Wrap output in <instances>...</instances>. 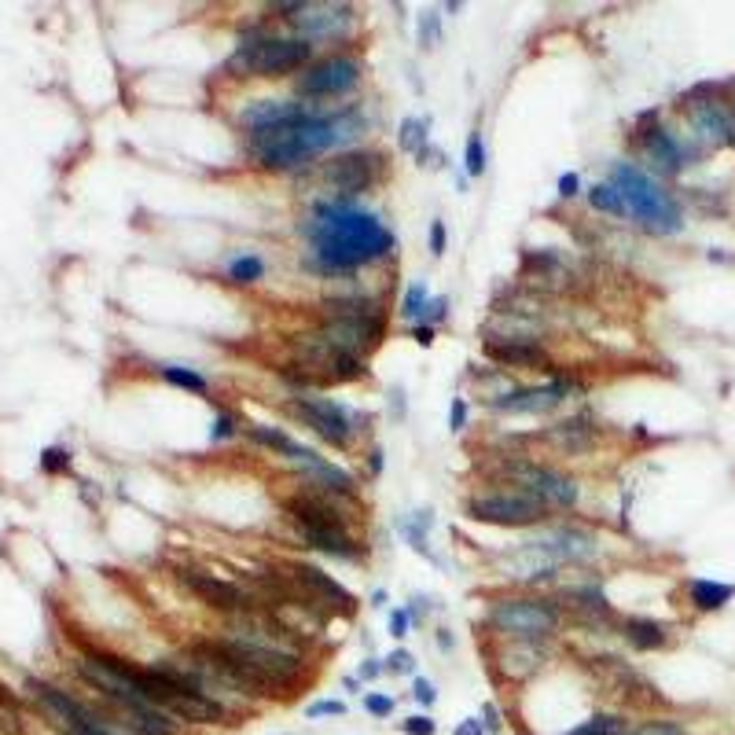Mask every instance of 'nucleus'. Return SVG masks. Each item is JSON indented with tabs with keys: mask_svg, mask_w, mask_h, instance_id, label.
<instances>
[{
	"mask_svg": "<svg viewBox=\"0 0 735 735\" xmlns=\"http://www.w3.org/2000/svg\"><path fill=\"white\" fill-rule=\"evenodd\" d=\"M364 125H368V118L357 107H339V111L324 114V111H313L306 103L287 122L250 129L247 147H250V159L258 162L261 170L291 173L309 166L324 151H335V147L357 140L364 133Z\"/></svg>",
	"mask_w": 735,
	"mask_h": 735,
	"instance_id": "obj_2",
	"label": "nucleus"
},
{
	"mask_svg": "<svg viewBox=\"0 0 735 735\" xmlns=\"http://www.w3.org/2000/svg\"><path fill=\"white\" fill-rule=\"evenodd\" d=\"M691 125L695 133L706 140V144L721 147V144H735V114L724 107L721 100H695L688 103Z\"/></svg>",
	"mask_w": 735,
	"mask_h": 735,
	"instance_id": "obj_17",
	"label": "nucleus"
},
{
	"mask_svg": "<svg viewBox=\"0 0 735 735\" xmlns=\"http://www.w3.org/2000/svg\"><path fill=\"white\" fill-rule=\"evenodd\" d=\"M449 317V298H430V306H427V317H423V324H441V320Z\"/></svg>",
	"mask_w": 735,
	"mask_h": 735,
	"instance_id": "obj_44",
	"label": "nucleus"
},
{
	"mask_svg": "<svg viewBox=\"0 0 735 735\" xmlns=\"http://www.w3.org/2000/svg\"><path fill=\"white\" fill-rule=\"evenodd\" d=\"M482 717H486V732H500V728H504V721H500V710H497V702H486V706H482Z\"/></svg>",
	"mask_w": 735,
	"mask_h": 735,
	"instance_id": "obj_49",
	"label": "nucleus"
},
{
	"mask_svg": "<svg viewBox=\"0 0 735 735\" xmlns=\"http://www.w3.org/2000/svg\"><path fill=\"white\" fill-rule=\"evenodd\" d=\"M41 467H45V471H63V467H70V453L67 449H45Z\"/></svg>",
	"mask_w": 735,
	"mask_h": 735,
	"instance_id": "obj_43",
	"label": "nucleus"
},
{
	"mask_svg": "<svg viewBox=\"0 0 735 735\" xmlns=\"http://www.w3.org/2000/svg\"><path fill=\"white\" fill-rule=\"evenodd\" d=\"M298 232L309 239V265L324 276H350L394 254V232L375 214L342 199L313 203Z\"/></svg>",
	"mask_w": 735,
	"mask_h": 735,
	"instance_id": "obj_1",
	"label": "nucleus"
},
{
	"mask_svg": "<svg viewBox=\"0 0 735 735\" xmlns=\"http://www.w3.org/2000/svg\"><path fill=\"white\" fill-rule=\"evenodd\" d=\"M453 735H486V724L478 721V717H467V721L456 724V732Z\"/></svg>",
	"mask_w": 735,
	"mask_h": 735,
	"instance_id": "obj_51",
	"label": "nucleus"
},
{
	"mask_svg": "<svg viewBox=\"0 0 735 735\" xmlns=\"http://www.w3.org/2000/svg\"><path fill=\"white\" fill-rule=\"evenodd\" d=\"M566 596L581 603L585 611L603 614V618H611V603H607V596H603L600 588H592V585H588V588H574V592H566Z\"/></svg>",
	"mask_w": 735,
	"mask_h": 735,
	"instance_id": "obj_34",
	"label": "nucleus"
},
{
	"mask_svg": "<svg viewBox=\"0 0 735 735\" xmlns=\"http://www.w3.org/2000/svg\"><path fill=\"white\" fill-rule=\"evenodd\" d=\"M467 416H471V412H467V401H464V397H453V405H449V427L464 430Z\"/></svg>",
	"mask_w": 735,
	"mask_h": 735,
	"instance_id": "obj_45",
	"label": "nucleus"
},
{
	"mask_svg": "<svg viewBox=\"0 0 735 735\" xmlns=\"http://www.w3.org/2000/svg\"><path fill=\"white\" fill-rule=\"evenodd\" d=\"M622 636H625V644L636 647V651H658V647L669 644L666 625L655 622V618H625Z\"/></svg>",
	"mask_w": 735,
	"mask_h": 735,
	"instance_id": "obj_25",
	"label": "nucleus"
},
{
	"mask_svg": "<svg viewBox=\"0 0 735 735\" xmlns=\"http://www.w3.org/2000/svg\"><path fill=\"white\" fill-rule=\"evenodd\" d=\"M430 522H434V519H430V511H416V519H412V522H401V530H405L408 544H412L416 552H423V555H430V544H427ZM430 559H434V555H430Z\"/></svg>",
	"mask_w": 735,
	"mask_h": 735,
	"instance_id": "obj_32",
	"label": "nucleus"
},
{
	"mask_svg": "<svg viewBox=\"0 0 735 735\" xmlns=\"http://www.w3.org/2000/svg\"><path fill=\"white\" fill-rule=\"evenodd\" d=\"M563 611L544 596H511L489 603V629L508 636L511 644H544L559 629Z\"/></svg>",
	"mask_w": 735,
	"mask_h": 735,
	"instance_id": "obj_5",
	"label": "nucleus"
},
{
	"mask_svg": "<svg viewBox=\"0 0 735 735\" xmlns=\"http://www.w3.org/2000/svg\"><path fill=\"white\" fill-rule=\"evenodd\" d=\"M577 192H581V177H577V173H563V177H559V195H563V199H574Z\"/></svg>",
	"mask_w": 735,
	"mask_h": 735,
	"instance_id": "obj_48",
	"label": "nucleus"
},
{
	"mask_svg": "<svg viewBox=\"0 0 735 735\" xmlns=\"http://www.w3.org/2000/svg\"><path fill=\"white\" fill-rule=\"evenodd\" d=\"M298 533L309 548H317L335 559H361V544L353 541L346 526H331V522H298Z\"/></svg>",
	"mask_w": 735,
	"mask_h": 735,
	"instance_id": "obj_20",
	"label": "nucleus"
},
{
	"mask_svg": "<svg viewBox=\"0 0 735 735\" xmlns=\"http://www.w3.org/2000/svg\"><path fill=\"white\" fill-rule=\"evenodd\" d=\"M181 581L192 588L206 607H214V611L228 614V618L254 611V600L239 585H232V581H221V577L203 574V570H181Z\"/></svg>",
	"mask_w": 735,
	"mask_h": 735,
	"instance_id": "obj_15",
	"label": "nucleus"
},
{
	"mask_svg": "<svg viewBox=\"0 0 735 735\" xmlns=\"http://www.w3.org/2000/svg\"><path fill=\"white\" fill-rule=\"evenodd\" d=\"M342 713H346V702L342 699H317L306 706L309 721H317V717H342Z\"/></svg>",
	"mask_w": 735,
	"mask_h": 735,
	"instance_id": "obj_36",
	"label": "nucleus"
},
{
	"mask_svg": "<svg viewBox=\"0 0 735 735\" xmlns=\"http://www.w3.org/2000/svg\"><path fill=\"white\" fill-rule=\"evenodd\" d=\"M588 206H592V210H600V214H611V217H629L625 199L618 195V188H614L611 181L592 184V188H588Z\"/></svg>",
	"mask_w": 735,
	"mask_h": 735,
	"instance_id": "obj_26",
	"label": "nucleus"
},
{
	"mask_svg": "<svg viewBox=\"0 0 735 735\" xmlns=\"http://www.w3.org/2000/svg\"><path fill=\"white\" fill-rule=\"evenodd\" d=\"M412 695H416V702H423V706H434V702H438V691H434V684H430L427 677H416Z\"/></svg>",
	"mask_w": 735,
	"mask_h": 735,
	"instance_id": "obj_46",
	"label": "nucleus"
},
{
	"mask_svg": "<svg viewBox=\"0 0 735 735\" xmlns=\"http://www.w3.org/2000/svg\"><path fill=\"white\" fill-rule=\"evenodd\" d=\"M364 710L372 713V717H390L397 710V699L394 695H383V691H372V695H364Z\"/></svg>",
	"mask_w": 735,
	"mask_h": 735,
	"instance_id": "obj_37",
	"label": "nucleus"
},
{
	"mask_svg": "<svg viewBox=\"0 0 735 735\" xmlns=\"http://www.w3.org/2000/svg\"><path fill=\"white\" fill-rule=\"evenodd\" d=\"M500 478L515 486V493H526L548 511H570L581 497V489L570 475L555 471V467L533 464V460H504Z\"/></svg>",
	"mask_w": 735,
	"mask_h": 735,
	"instance_id": "obj_7",
	"label": "nucleus"
},
{
	"mask_svg": "<svg viewBox=\"0 0 735 735\" xmlns=\"http://www.w3.org/2000/svg\"><path fill=\"white\" fill-rule=\"evenodd\" d=\"M368 467H372V475L383 471V449H372V453H368Z\"/></svg>",
	"mask_w": 735,
	"mask_h": 735,
	"instance_id": "obj_53",
	"label": "nucleus"
},
{
	"mask_svg": "<svg viewBox=\"0 0 735 735\" xmlns=\"http://www.w3.org/2000/svg\"><path fill=\"white\" fill-rule=\"evenodd\" d=\"M467 519L489 522V526H533L548 519V508L526 493H475L467 500Z\"/></svg>",
	"mask_w": 735,
	"mask_h": 735,
	"instance_id": "obj_10",
	"label": "nucleus"
},
{
	"mask_svg": "<svg viewBox=\"0 0 735 735\" xmlns=\"http://www.w3.org/2000/svg\"><path fill=\"white\" fill-rule=\"evenodd\" d=\"M383 669H390V673H397V677H405V673H412V655H408L405 647H397V651H390V658L383 662Z\"/></svg>",
	"mask_w": 735,
	"mask_h": 735,
	"instance_id": "obj_41",
	"label": "nucleus"
},
{
	"mask_svg": "<svg viewBox=\"0 0 735 735\" xmlns=\"http://www.w3.org/2000/svg\"><path fill=\"white\" fill-rule=\"evenodd\" d=\"M313 63V45L302 37H272L261 26H250L239 37L236 52L228 56L225 70L232 78H283L294 70H306Z\"/></svg>",
	"mask_w": 735,
	"mask_h": 735,
	"instance_id": "obj_3",
	"label": "nucleus"
},
{
	"mask_svg": "<svg viewBox=\"0 0 735 735\" xmlns=\"http://www.w3.org/2000/svg\"><path fill=\"white\" fill-rule=\"evenodd\" d=\"M611 184L625 199L629 217L640 221V228H647L651 236H677L680 228H684L680 203L651 177V173L640 170V166H633V162H614Z\"/></svg>",
	"mask_w": 735,
	"mask_h": 735,
	"instance_id": "obj_4",
	"label": "nucleus"
},
{
	"mask_svg": "<svg viewBox=\"0 0 735 735\" xmlns=\"http://www.w3.org/2000/svg\"><path fill=\"white\" fill-rule=\"evenodd\" d=\"M438 12H427L423 19H419V45L423 48H434L438 45Z\"/></svg>",
	"mask_w": 735,
	"mask_h": 735,
	"instance_id": "obj_40",
	"label": "nucleus"
},
{
	"mask_svg": "<svg viewBox=\"0 0 735 735\" xmlns=\"http://www.w3.org/2000/svg\"><path fill=\"white\" fill-rule=\"evenodd\" d=\"M287 570H291V577L298 581L302 588H309L313 596H320V600L328 603L331 611H342V614H353L357 611V600H353L350 592L335 581L331 574H324L320 566L313 563H287Z\"/></svg>",
	"mask_w": 735,
	"mask_h": 735,
	"instance_id": "obj_18",
	"label": "nucleus"
},
{
	"mask_svg": "<svg viewBox=\"0 0 735 735\" xmlns=\"http://www.w3.org/2000/svg\"><path fill=\"white\" fill-rule=\"evenodd\" d=\"M427 306H430V287L423 280L412 283L405 291V298H401V320H408V324H423V317H427Z\"/></svg>",
	"mask_w": 735,
	"mask_h": 735,
	"instance_id": "obj_29",
	"label": "nucleus"
},
{
	"mask_svg": "<svg viewBox=\"0 0 735 735\" xmlns=\"http://www.w3.org/2000/svg\"><path fill=\"white\" fill-rule=\"evenodd\" d=\"M688 600L695 611L702 614H713L728 607L735 600V585H724V581H710V577H695L688 585Z\"/></svg>",
	"mask_w": 735,
	"mask_h": 735,
	"instance_id": "obj_24",
	"label": "nucleus"
},
{
	"mask_svg": "<svg viewBox=\"0 0 735 735\" xmlns=\"http://www.w3.org/2000/svg\"><path fill=\"white\" fill-rule=\"evenodd\" d=\"M342 688H346V691H357V688H361V680H357V677H346V680H342Z\"/></svg>",
	"mask_w": 735,
	"mask_h": 735,
	"instance_id": "obj_55",
	"label": "nucleus"
},
{
	"mask_svg": "<svg viewBox=\"0 0 735 735\" xmlns=\"http://www.w3.org/2000/svg\"><path fill=\"white\" fill-rule=\"evenodd\" d=\"M239 434V419L228 412V408H217L214 416V427H210V441H228Z\"/></svg>",
	"mask_w": 735,
	"mask_h": 735,
	"instance_id": "obj_35",
	"label": "nucleus"
},
{
	"mask_svg": "<svg viewBox=\"0 0 735 735\" xmlns=\"http://www.w3.org/2000/svg\"><path fill=\"white\" fill-rule=\"evenodd\" d=\"M383 173H386L383 151H375V147H350V151L331 155V162H324L320 181L328 184L331 199L353 203L357 195L372 192L375 184L383 181Z\"/></svg>",
	"mask_w": 735,
	"mask_h": 735,
	"instance_id": "obj_6",
	"label": "nucleus"
},
{
	"mask_svg": "<svg viewBox=\"0 0 735 735\" xmlns=\"http://www.w3.org/2000/svg\"><path fill=\"white\" fill-rule=\"evenodd\" d=\"M544 438L552 441L559 453L581 456L596 445V438H600V423L588 416V412H581V416H570V419H563V423H552V427L544 430Z\"/></svg>",
	"mask_w": 735,
	"mask_h": 735,
	"instance_id": "obj_19",
	"label": "nucleus"
},
{
	"mask_svg": "<svg viewBox=\"0 0 735 735\" xmlns=\"http://www.w3.org/2000/svg\"><path fill=\"white\" fill-rule=\"evenodd\" d=\"M640 147H644L647 162L655 166L658 173H666V177H677L684 166H688V151L680 147V140L666 129H644L640 133Z\"/></svg>",
	"mask_w": 735,
	"mask_h": 735,
	"instance_id": "obj_21",
	"label": "nucleus"
},
{
	"mask_svg": "<svg viewBox=\"0 0 735 735\" xmlns=\"http://www.w3.org/2000/svg\"><path fill=\"white\" fill-rule=\"evenodd\" d=\"M361 85V63L353 56H328L309 63L298 78H294V92L302 100H331V96H346Z\"/></svg>",
	"mask_w": 735,
	"mask_h": 735,
	"instance_id": "obj_9",
	"label": "nucleus"
},
{
	"mask_svg": "<svg viewBox=\"0 0 735 735\" xmlns=\"http://www.w3.org/2000/svg\"><path fill=\"white\" fill-rule=\"evenodd\" d=\"M287 412H291L302 427H309L313 434H320L328 445H335V449H346V445L353 441V434H357L361 423H364V416H357L353 408L339 405V401H331V397L294 394L291 401H287Z\"/></svg>",
	"mask_w": 735,
	"mask_h": 735,
	"instance_id": "obj_8",
	"label": "nucleus"
},
{
	"mask_svg": "<svg viewBox=\"0 0 735 735\" xmlns=\"http://www.w3.org/2000/svg\"><path fill=\"white\" fill-rule=\"evenodd\" d=\"M570 394H585V386L577 383V379H570V375H555V379H548L541 386H515V390L489 397V408L511 412V416H537V412L563 405Z\"/></svg>",
	"mask_w": 735,
	"mask_h": 735,
	"instance_id": "obj_12",
	"label": "nucleus"
},
{
	"mask_svg": "<svg viewBox=\"0 0 735 735\" xmlns=\"http://www.w3.org/2000/svg\"><path fill=\"white\" fill-rule=\"evenodd\" d=\"M629 735H688V728L677 721H644L640 728H633Z\"/></svg>",
	"mask_w": 735,
	"mask_h": 735,
	"instance_id": "obj_38",
	"label": "nucleus"
},
{
	"mask_svg": "<svg viewBox=\"0 0 735 735\" xmlns=\"http://www.w3.org/2000/svg\"><path fill=\"white\" fill-rule=\"evenodd\" d=\"M397 144L419 159V155L427 151V118H405V122H401V133H397Z\"/></svg>",
	"mask_w": 735,
	"mask_h": 735,
	"instance_id": "obj_31",
	"label": "nucleus"
},
{
	"mask_svg": "<svg viewBox=\"0 0 735 735\" xmlns=\"http://www.w3.org/2000/svg\"><path fill=\"white\" fill-rule=\"evenodd\" d=\"M408 625H412V614H408L405 607H397V611H390V636H397V640H405V636H408Z\"/></svg>",
	"mask_w": 735,
	"mask_h": 735,
	"instance_id": "obj_42",
	"label": "nucleus"
},
{
	"mask_svg": "<svg viewBox=\"0 0 735 735\" xmlns=\"http://www.w3.org/2000/svg\"><path fill=\"white\" fill-rule=\"evenodd\" d=\"M401 732L405 735H438V724L430 713H416V717H405L401 721Z\"/></svg>",
	"mask_w": 735,
	"mask_h": 735,
	"instance_id": "obj_39",
	"label": "nucleus"
},
{
	"mask_svg": "<svg viewBox=\"0 0 735 735\" xmlns=\"http://www.w3.org/2000/svg\"><path fill=\"white\" fill-rule=\"evenodd\" d=\"M625 735H629V732H625Z\"/></svg>",
	"mask_w": 735,
	"mask_h": 735,
	"instance_id": "obj_56",
	"label": "nucleus"
},
{
	"mask_svg": "<svg viewBox=\"0 0 735 735\" xmlns=\"http://www.w3.org/2000/svg\"><path fill=\"white\" fill-rule=\"evenodd\" d=\"M464 170H467V177H482V173H486V144H482V133H478V129L467 136Z\"/></svg>",
	"mask_w": 735,
	"mask_h": 735,
	"instance_id": "obj_33",
	"label": "nucleus"
},
{
	"mask_svg": "<svg viewBox=\"0 0 735 735\" xmlns=\"http://www.w3.org/2000/svg\"><path fill=\"white\" fill-rule=\"evenodd\" d=\"M159 375L177 390H188V394H210V383L206 375H199L195 368H181V364H162Z\"/></svg>",
	"mask_w": 735,
	"mask_h": 735,
	"instance_id": "obj_27",
	"label": "nucleus"
},
{
	"mask_svg": "<svg viewBox=\"0 0 735 735\" xmlns=\"http://www.w3.org/2000/svg\"><path fill=\"white\" fill-rule=\"evenodd\" d=\"M383 331H386L383 317H324L309 335L317 342H324V346H331V350L364 357V353L375 350L383 342Z\"/></svg>",
	"mask_w": 735,
	"mask_h": 735,
	"instance_id": "obj_11",
	"label": "nucleus"
},
{
	"mask_svg": "<svg viewBox=\"0 0 735 735\" xmlns=\"http://www.w3.org/2000/svg\"><path fill=\"white\" fill-rule=\"evenodd\" d=\"M408 339H416L419 346H434V328H430V324H412V328H408Z\"/></svg>",
	"mask_w": 735,
	"mask_h": 735,
	"instance_id": "obj_50",
	"label": "nucleus"
},
{
	"mask_svg": "<svg viewBox=\"0 0 735 735\" xmlns=\"http://www.w3.org/2000/svg\"><path fill=\"white\" fill-rule=\"evenodd\" d=\"M625 732H629L625 717H618V713H596V717L581 721L577 728H570L566 735H625Z\"/></svg>",
	"mask_w": 735,
	"mask_h": 735,
	"instance_id": "obj_30",
	"label": "nucleus"
},
{
	"mask_svg": "<svg viewBox=\"0 0 735 735\" xmlns=\"http://www.w3.org/2000/svg\"><path fill=\"white\" fill-rule=\"evenodd\" d=\"M228 280L239 283V287H254L258 280H265V261L258 254H239V258L228 261Z\"/></svg>",
	"mask_w": 735,
	"mask_h": 735,
	"instance_id": "obj_28",
	"label": "nucleus"
},
{
	"mask_svg": "<svg viewBox=\"0 0 735 735\" xmlns=\"http://www.w3.org/2000/svg\"><path fill=\"white\" fill-rule=\"evenodd\" d=\"M379 673H383V662H379V658H364V662H361V680H375Z\"/></svg>",
	"mask_w": 735,
	"mask_h": 735,
	"instance_id": "obj_52",
	"label": "nucleus"
},
{
	"mask_svg": "<svg viewBox=\"0 0 735 735\" xmlns=\"http://www.w3.org/2000/svg\"><path fill=\"white\" fill-rule=\"evenodd\" d=\"M482 353L500 368H552V357L537 339H486Z\"/></svg>",
	"mask_w": 735,
	"mask_h": 735,
	"instance_id": "obj_16",
	"label": "nucleus"
},
{
	"mask_svg": "<svg viewBox=\"0 0 735 735\" xmlns=\"http://www.w3.org/2000/svg\"><path fill=\"white\" fill-rule=\"evenodd\" d=\"M526 544H530L541 559H548L552 566L588 563V559H596V552H600L596 533L581 530V526H555V530L541 533V537H533V541H526Z\"/></svg>",
	"mask_w": 735,
	"mask_h": 735,
	"instance_id": "obj_14",
	"label": "nucleus"
},
{
	"mask_svg": "<svg viewBox=\"0 0 735 735\" xmlns=\"http://www.w3.org/2000/svg\"><path fill=\"white\" fill-rule=\"evenodd\" d=\"M324 317H383V302L372 294H331L320 302Z\"/></svg>",
	"mask_w": 735,
	"mask_h": 735,
	"instance_id": "obj_23",
	"label": "nucleus"
},
{
	"mask_svg": "<svg viewBox=\"0 0 735 735\" xmlns=\"http://www.w3.org/2000/svg\"><path fill=\"white\" fill-rule=\"evenodd\" d=\"M247 434L258 445H265V449H272L276 456H287L291 464H302V467H313L317 460H324V456L317 453V449H309V445H298V441L291 438V434H283V430L276 427H261V423H254V427H247Z\"/></svg>",
	"mask_w": 735,
	"mask_h": 735,
	"instance_id": "obj_22",
	"label": "nucleus"
},
{
	"mask_svg": "<svg viewBox=\"0 0 735 735\" xmlns=\"http://www.w3.org/2000/svg\"><path fill=\"white\" fill-rule=\"evenodd\" d=\"M357 23L350 4H324V0H298L291 26L298 30L302 41H339L346 37Z\"/></svg>",
	"mask_w": 735,
	"mask_h": 735,
	"instance_id": "obj_13",
	"label": "nucleus"
},
{
	"mask_svg": "<svg viewBox=\"0 0 735 735\" xmlns=\"http://www.w3.org/2000/svg\"><path fill=\"white\" fill-rule=\"evenodd\" d=\"M430 254L434 258L445 254V221H430Z\"/></svg>",
	"mask_w": 735,
	"mask_h": 735,
	"instance_id": "obj_47",
	"label": "nucleus"
},
{
	"mask_svg": "<svg viewBox=\"0 0 735 735\" xmlns=\"http://www.w3.org/2000/svg\"><path fill=\"white\" fill-rule=\"evenodd\" d=\"M438 647H441V651H453V647H456V640H453V633H449V629H438Z\"/></svg>",
	"mask_w": 735,
	"mask_h": 735,
	"instance_id": "obj_54",
	"label": "nucleus"
}]
</instances>
